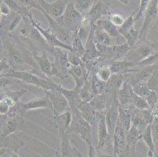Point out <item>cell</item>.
<instances>
[{"instance_id":"cell-1","label":"cell","mask_w":158,"mask_h":157,"mask_svg":"<svg viewBox=\"0 0 158 157\" xmlns=\"http://www.w3.org/2000/svg\"><path fill=\"white\" fill-rule=\"evenodd\" d=\"M1 78H13L17 79L21 81L24 82L28 84L34 85L44 89V90H55L58 88V85L53 83L47 78L46 80L43 78L37 76L36 75L29 72L27 71H18L14 69L9 68L6 72L1 74Z\"/></svg>"},{"instance_id":"cell-2","label":"cell","mask_w":158,"mask_h":157,"mask_svg":"<svg viewBox=\"0 0 158 157\" xmlns=\"http://www.w3.org/2000/svg\"><path fill=\"white\" fill-rule=\"evenodd\" d=\"M72 123L69 130L71 133L78 134L88 145H92L91 137V125L84 119L78 109H71Z\"/></svg>"},{"instance_id":"cell-3","label":"cell","mask_w":158,"mask_h":157,"mask_svg":"<svg viewBox=\"0 0 158 157\" xmlns=\"http://www.w3.org/2000/svg\"><path fill=\"white\" fill-rule=\"evenodd\" d=\"M54 61L53 62V70L51 76L58 77L61 80H64L68 77L69 68L71 64L69 60V50L56 47L53 49Z\"/></svg>"},{"instance_id":"cell-4","label":"cell","mask_w":158,"mask_h":157,"mask_svg":"<svg viewBox=\"0 0 158 157\" xmlns=\"http://www.w3.org/2000/svg\"><path fill=\"white\" fill-rule=\"evenodd\" d=\"M83 19L84 16L80 11L77 10L73 2H70L62 17L56 20V21L69 31L76 32L81 26Z\"/></svg>"},{"instance_id":"cell-5","label":"cell","mask_w":158,"mask_h":157,"mask_svg":"<svg viewBox=\"0 0 158 157\" xmlns=\"http://www.w3.org/2000/svg\"><path fill=\"white\" fill-rule=\"evenodd\" d=\"M59 87V86H58ZM46 94L52 104V112L54 118L58 117L66 112L71 110L68 101L58 88L55 90H45Z\"/></svg>"},{"instance_id":"cell-6","label":"cell","mask_w":158,"mask_h":157,"mask_svg":"<svg viewBox=\"0 0 158 157\" xmlns=\"http://www.w3.org/2000/svg\"><path fill=\"white\" fill-rule=\"evenodd\" d=\"M155 48L156 47L153 45L148 44L146 42H142L137 47L135 46L131 47L124 60L138 64L154 54Z\"/></svg>"},{"instance_id":"cell-7","label":"cell","mask_w":158,"mask_h":157,"mask_svg":"<svg viewBox=\"0 0 158 157\" xmlns=\"http://www.w3.org/2000/svg\"><path fill=\"white\" fill-rule=\"evenodd\" d=\"M158 15V0H151L146 9L144 14V21L140 30V39L141 42H146V35L148 31L156 21Z\"/></svg>"},{"instance_id":"cell-8","label":"cell","mask_w":158,"mask_h":157,"mask_svg":"<svg viewBox=\"0 0 158 157\" xmlns=\"http://www.w3.org/2000/svg\"><path fill=\"white\" fill-rule=\"evenodd\" d=\"M40 6L44 10V14H47L54 20L59 19L65 12L69 0H56L52 3L47 2L45 0H37Z\"/></svg>"},{"instance_id":"cell-9","label":"cell","mask_w":158,"mask_h":157,"mask_svg":"<svg viewBox=\"0 0 158 157\" xmlns=\"http://www.w3.org/2000/svg\"><path fill=\"white\" fill-rule=\"evenodd\" d=\"M28 17H29L30 21H31V24H33V26L36 28L39 31V32L40 33V35H42V37L44 38V39L47 42V43H48L49 45L53 47V49L56 48V47H60V48L64 49L66 50H69V51L73 52V48H72V46L67 45L65 43H62L59 39L55 35L53 32H51L50 30H45L40 25L39 23H37V21H35L34 20V18L32 17L31 12H29L28 14Z\"/></svg>"},{"instance_id":"cell-10","label":"cell","mask_w":158,"mask_h":157,"mask_svg":"<svg viewBox=\"0 0 158 157\" xmlns=\"http://www.w3.org/2000/svg\"><path fill=\"white\" fill-rule=\"evenodd\" d=\"M96 25H90V32L89 38L85 44V54L83 57V60L84 63L94 62L99 57H101V54L98 52L96 45L95 39H94V30H95Z\"/></svg>"},{"instance_id":"cell-11","label":"cell","mask_w":158,"mask_h":157,"mask_svg":"<svg viewBox=\"0 0 158 157\" xmlns=\"http://www.w3.org/2000/svg\"><path fill=\"white\" fill-rule=\"evenodd\" d=\"M19 105L23 112L42 109H50L51 110H52V104L47 94L45 97H37V98L33 99V100L25 102V103L21 102L19 103Z\"/></svg>"},{"instance_id":"cell-12","label":"cell","mask_w":158,"mask_h":157,"mask_svg":"<svg viewBox=\"0 0 158 157\" xmlns=\"http://www.w3.org/2000/svg\"><path fill=\"white\" fill-rule=\"evenodd\" d=\"M110 138L107 123H106V114L102 112L101 119L98 123V145L96 146L97 150H101L106 146L108 140Z\"/></svg>"},{"instance_id":"cell-13","label":"cell","mask_w":158,"mask_h":157,"mask_svg":"<svg viewBox=\"0 0 158 157\" xmlns=\"http://www.w3.org/2000/svg\"><path fill=\"white\" fill-rule=\"evenodd\" d=\"M113 153L117 155L126 147L127 131L120 123H117L113 134Z\"/></svg>"},{"instance_id":"cell-14","label":"cell","mask_w":158,"mask_h":157,"mask_svg":"<svg viewBox=\"0 0 158 157\" xmlns=\"http://www.w3.org/2000/svg\"><path fill=\"white\" fill-rule=\"evenodd\" d=\"M132 93H133L132 86L125 81L121 88L116 92V97H117L119 105L124 108H127L128 107L127 105H131V109Z\"/></svg>"},{"instance_id":"cell-15","label":"cell","mask_w":158,"mask_h":157,"mask_svg":"<svg viewBox=\"0 0 158 157\" xmlns=\"http://www.w3.org/2000/svg\"><path fill=\"white\" fill-rule=\"evenodd\" d=\"M6 47L7 50V53H8V60L12 67L11 69L14 70H20V66H23L24 64V59L23 57L22 54L21 52L16 49L15 47H13L10 44L6 43Z\"/></svg>"},{"instance_id":"cell-16","label":"cell","mask_w":158,"mask_h":157,"mask_svg":"<svg viewBox=\"0 0 158 157\" xmlns=\"http://www.w3.org/2000/svg\"><path fill=\"white\" fill-rule=\"evenodd\" d=\"M109 66L113 74L124 75L128 73L135 68H137V64L123 59V60H113Z\"/></svg>"},{"instance_id":"cell-17","label":"cell","mask_w":158,"mask_h":157,"mask_svg":"<svg viewBox=\"0 0 158 157\" xmlns=\"http://www.w3.org/2000/svg\"><path fill=\"white\" fill-rule=\"evenodd\" d=\"M34 60L38 64L40 71L43 74L47 76H51L53 70V63L51 62L48 55L45 51H43L40 55H34Z\"/></svg>"},{"instance_id":"cell-18","label":"cell","mask_w":158,"mask_h":157,"mask_svg":"<svg viewBox=\"0 0 158 157\" xmlns=\"http://www.w3.org/2000/svg\"><path fill=\"white\" fill-rule=\"evenodd\" d=\"M143 132L136 125H132L131 129L127 132L126 147L132 151H135V147L138 142L143 138Z\"/></svg>"},{"instance_id":"cell-19","label":"cell","mask_w":158,"mask_h":157,"mask_svg":"<svg viewBox=\"0 0 158 157\" xmlns=\"http://www.w3.org/2000/svg\"><path fill=\"white\" fill-rule=\"evenodd\" d=\"M70 130H67L60 134L61 137V157H74L73 149L70 144Z\"/></svg>"},{"instance_id":"cell-20","label":"cell","mask_w":158,"mask_h":157,"mask_svg":"<svg viewBox=\"0 0 158 157\" xmlns=\"http://www.w3.org/2000/svg\"><path fill=\"white\" fill-rule=\"evenodd\" d=\"M58 89L63 93V95L64 96L66 100L68 101L69 104L70 109H78L79 105L82 103V100L80 99V91L76 90V89H73L72 90H67V89H64L63 87H61V86H59Z\"/></svg>"},{"instance_id":"cell-21","label":"cell","mask_w":158,"mask_h":157,"mask_svg":"<svg viewBox=\"0 0 158 157\" xmlns=\"http://www.w3.org/2000/svg\"><path fill=\"white\" fill-rule=\"evenodd\" d=\"M119 123L121 124L126 131H128L132 126V111L131 109L121 107L119 105Z\"/></svg>"},{"instance_id":"cell-22","label":"cell","mask_w":158,"mask_h":157,"mask_svg":"<svg viewBox=\"0 0 158 157\" xmlns=\"http://www.w3.org/2000/svg\"><path fill=\"white\" fill-rule=\"evenodd\" d=\"M96 26L99 27V28H102L111 38L113 39H120L123 38L120 33L119 32L118 28L115 26L110 19H101L98 21L96 24Z\"/></svg>"},{"instance_id":"cell-23","label":"cell","mask_w":158,"mask_h":157,"mask_svg":"<svg viewBox=\"0 0 158 157\" xmlns=\"http://www.w3.org/2000/svg\"><path fill=\"white\" fill-rule=\"evenodd\" d=\"M143 139L148 146V157H154L156 155L155 149V142L152 133V124L148 125L143 133Z\"/></svg>"},{"instance_id":"cell-24","label":"cell","mask_w":158,"mask_h":157,"mask_svg":"<svg viewBox=\"0 0 158 157\" xmlns=\"http://www.w3.org/2000/svg\"><path fill=\"white\" fill-rule=\"evenodd\" d=\"M89 104L93 109L98 112H105L111 105H108V97L105 93L95 95Z\"/></svg>"},{"instance_id":"cell-25","label":"cell","mask_w":158,"mask_h":157,"mask_svg":"<svg viewBox=\"0 0 158 157\" xmlns=\"http://www.w3.org/2000/svg\"><path fill=\"white\" fill-rule=\"evenodd\" d=\"M124 76L122 74H113L110 79L106 83V90L116 93L123 85Z\"/></svg>"},{"instance_id":"cell-26","label":"cell","mask_w":158,"mask_h":157,"mask_svg":"<svg viewBox=\"0 0 158 157\" xmlns=\"http://www.w3.org/2000/svg\"><path fill=\"white\" fill-rule=\"evenodd\" d=\"M103 15V6L101 2H97L94 3V5L91 6L90 10L88 11V17L90 20V25H94L97 24L98 21L102 19Z\"/></svg>"},{"instance_id":"cell-27","label":"cell","mask_w":158,"mask_h":157,"mask_svg":"<svg viewBox=\"0 0 158 157\" xmlns=\"http://www.w3.org/2000/svg\"><path fill=\"white\" fill-rule=\"evenodd\" d=\"M95 94L94 93L91 86V82L90 80H87L84 85L82 86V88L80 90V97L82 101L90 102V101L94 98Z\"/></svg>"},{"instance_id":"cell-28","label":"cell","mask_w":158,"mask_h":157,"mask_svg":"<svg viewBox=\"0 0 158 157\" xmlns=\"http://www.w3.org/2000/svg\"><path fill=\"white\" fill-rule=\"evenodd\" d=\"M96 25V24H95ZM94 39H95L96 43L102 44L105 46L112 45V38L102 29L96 26L94 30Z\"/></svg>"},{"instance_id":"cell-29","label":"cell","mask_w":158,"mask_h":157,"mask_svg":"<svg viewBox=\"0 0 158 157\" xmlns=\"http://www.w3.org/2000/svg\"><path fill=\"white\" fill-rule=\"evenodd\" d=\"M72 48H73V52L75 54L78 55L79 57H84V54H85V44L83 43L81 39L77 36V31L74 32L73 35V38L72 40L71 43Z\"/></svg>"},{"instance_id":"cell-30","label":"cell","mask_w":158,"mask_h":157,"mask_svg":"<svg viewBox=\"0 0 158 157\" xmlns=\"http://www.w3.org/2000/svg\"><path fill=\"white\" fill-rule=\"evenodd\" d=\"M139 33H140V31H139V30L133 27L125 35H123V38L124 39L126 43L131 47H133L139 43V39H140Z\"/></svg>"},{"instance_id":"cell-31","label":"cell","mask_w":158,"mask_h":157,"mask_svg":"<svg viewBox=\"0 0 158 157\" xmlns=\"http://www.w3.org/2000/svg\"><path fill=\"white\" fill-rule=\"evenodd\" d=\"M131 109H135L138 110H145V109H150V108L144 97L136 94L133 91L131 98Z\"/></svg>"},{"instance_id":"cell-32","label":"cell","mask_w":158,"mask_h":157,"mask_svg":"<svg viewBox=\"0 0 158 157\" xmlns=\"http://www.w3.org/2000/svg\"><path fill=\"white\" fill-rule=\"evenodd\" d=\"M136 13H137V10L135 11L134 13H132V14H131L128 17H127V19H125V21H124V23L123 24V25H122L121 27H120V28H118L119 32L120 33V35H121L122 36H123V35H125L126 33H127V31L131 29V28L134 27V24H135V20L134 16Z\"/></svg>"},{"instance_id":"cell-33","label":"cell","mask_w":158,"mask_h":157,"mask_svg":"<svg viewBox=\"0 0 158 157\" xmlns=\"http://www.w3.org/2000/svg\"><path fill=\"white\" fill-rule=\"evenodd\" d=\"M146 84L149 90H154L156 92L158 91V64H156L153 73L147 80Z\"/></svg>"},{"instance_id":"cell-34","label":"cell","mask_w":158,"mask_h":157,"mask_svg":"<svg viewBox=\"0 0 158 157\" xmlns=\"http://www.w3.org/2000/svg\"><path fill=\"white\" fill-rule=\"evenodd\" d=\"M112 75H113V72H112L111 69H110V66L107 65H103L100 67L97 70V72H96L97 77L100 80L105 82V83H107L108 80H110V77L112 76Z\"/></svg>"},{"instance_id":"cell-35","label":"cell","mask_w":158,"mask_h":157,"mask_svg":"<svg viewBox=\"0 0 158 157\" xmlns=\"http://www.w3.org/2000/svg\"><path fill=\"white\" fill-rule=\"evenodd\" d=\"M73 4L77 10L80 11L81 14L90 10L91 6L94 5L93 0H75Z\"/></svg>"},{"instance_id":"cell-36","label":"cell","mask_w":158,"mask_h":157,"mask_svg":"<svg viewBox=\"0 0 158 157\" xmlns=\"http://www.w3.org/2000/svg\"><path fill=\"white\" fill-rule=\"evenodd\" d=\"M18 2L20 3V5L22 6L24 8L28 9V10H31V9H37L39 10H40L41 12L44 14V10L42 9V7L40 6L39 2H37V0H17Z\"/></svg>"},{"instance_id":"cell-37","label":"cell","mask_w":158,"mask_h":157,"mask_svg":"<svg viewBox=\"0 0 158 157\" xmlns=\"http://www.w3.org/2000/svg\"><path fill=\"white\" fill-rule=\"evenodd\" d=\"M145 99L146 100L147 103L149 104V108H150L151 110L154 109L157 106V103H158L157 92L150 90L149 93H148V94L146 96Z\"/></svg>"},{"instance_id":"cell-38","label":"cell","mask_w":158,"mask_h":157,"mask_svg":"<svg viewBox=\"0 0 158 157\" xmlns=\"http://www.w3.org/2000/svg\"><path fill=\"white\" fill-rule=\"evenodd\" d=\"M150 1H151V0H140L139 6L138 7V9L136 10H137V14H136V16L135 17V21L141 19L143 17H144V14L145 13H146V9H147Z\"/></svg>"},{"instance_id":"cell-39","label":"cell","mask_w":158,"mask_h":157,"mask_svg":"<svg viewBox=\"0 0 158 157\" xmlns=\"http://www.w3.org/2000/svg\"><path fill=\"white\" fill-rule=\"evenodd\" d=\"M87 27L88 26H80L78 31H77V36L83 41L84 44H86L87 43L90 32V28L87 29Z\"/></svg>"},{"instance_id":"cell-40","label":"cell","mask_w":158,"mask_h":157,"mask_svg":"<svg viewBox=\"0 0 158 157\" xmlns=\"http://www.w3.org/2000/svg\"><path fill=\"white\" fill-rule=\"evenodd\" d=\"M69 60L71 64V65L74 66H80V65H84L85 63L83 60L82 57H79L78 55L73 53V52L69 51Z\"/></svg>"},{"instance_id":"cell-41","label":"cell","mask_w":158,"mask_h":157,"mask_svg":"<svg viewBox=\"0 0 158 157\" xmlns=\"http://www.w3.org/2000/svg\"><path fill=\"white\" fill-rule=\"evenodd\" d=\"M109 19H110V21H111L115 26H116L117 28L121 27V26L123 25V23H124V21H125V19L123 18V16L117 14H114L110 15V17H109Z\"/></svg>"},{"instance_id":"cell-42","label":"cell","mask_w":158,"mask_h":157,"mask_svg":"<svg viewBox=\"0 0 158 157\" xmlns=\"http://www.w3.org/2000/svg\"><path fill=\"white\" fill-rule=\"evenodd\" d=\"M135 151H132L129 149L128 148L125 147L120 152H119L117 155H116L117 157H135Z\"/></svg>"},{"instance_id":"cell-43","label":"cell","mask_w":158,"mask_h":157,"mask_svg":"<svg viewBox=\"0 0 158 157\" xmlns=\"http://www.w3.org/2000/svg\"><path fill=\"white\" fill-rule=\"evenodd\" d=\"M10 9L9 8V6H8L5 2H1V4H0V12H1V16L2 15V17L10 16Z\"/></svg>"},{"instance_id":"cell-44","label":"cell","mask_w":158,"mask_h":157,"mask_svg":"<svg viewBox=\"0 0 158 157\" xmlns=\"http://www.w3.org/2000/svg\"><path fill=\"white\" fill-rule=\"evenodd\" d=\"M88 157H97V149L93 145H88Z\"/></svg>"},{"instance_id":"cell-45","label":"cell","mask_w":158,"mask_h":157,"mask_svg":"<svg viewBox=\"0 0 158 157\" xmlns=\"http://www.w3.org/2000/svg\"><path fill=\"white\" fill-rule=\"evenodd\" d=\"M152 133H153V139H154V142H156L158 140V125L156 126H153L152 124Z\"/></svg>"},{"instance_id":"cell-46","label":"cell","mask_w":158,"mask_h":157,"mask_svg":"<svg viewBox=\"0 0 158 157\" xmlns=\"http://www.w3.org/2000/svg\"><path fill=\"white\" fill-rule=\"evenodd\" d=\"M97 157H114V155H110V154H106L102 152L100 150H97Z\"/></svg>"},{"instance_id":"cell-47","label":"cell","mask_w":158,"mask_h":157,"mask_svg":"<svg viewBox=\"0 0 158 157\" xmlns=\"http://www.w3.org/2000/svg\"><path fill=\"white\" fill-rule=\"evenodd\" d=\"M10 157H19V156H18V154H17V153H13L12 155H11Z\"/></svg>"},{"instance_id":"cell-48","label":"cell","mask_w":158,"mask_h":157,"mask_svg":"<svg viewBox=\"0 0 158 157\" xmlns=\"http://www.w3.org/2000/svg\"><path fill=\"white\" fill-rule=\"evenodd\" d=\"M114 157H117V156H116V155H114Z\"/></svg>"}]
</instances>
